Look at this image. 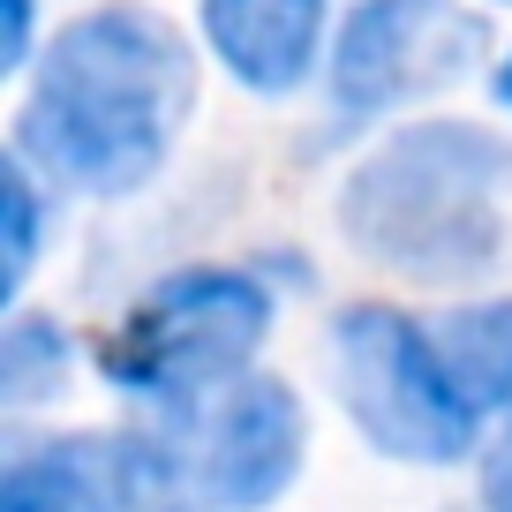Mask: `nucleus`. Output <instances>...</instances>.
<instances>
[{"instance_id": "f257e3e1", "label": "nucleus", "mask_w": 512, "mask_h": 512, "mask_svg": "<svg viewBox=\"0 0 512 512\" xmlns=\"http://www.w3.org/2000/svg\"><path fill=\"white\" fill-rule=\"evenodd\" d=\"M189 98L196 61L174 23L136 0L91 8L46 46V68L16 121V151L83 196H128L166 166Z\"/></svg>"}, {"instance_id": "6e6552de", "label": "nucleus", "mask_w": 512, "mask_h": 512, "mask_svg": "<svg viewBox=\"0 0 512 512\" xmlns=\"http://www.w3.org/2000/svg\"><path fill=\"white\" fill-rule=\"evenodd\" d=\"M0 512H121V437H53L0 475Z\"/></svg>"}, {"instance_id": "f8f14e48", "label": "nucleus", "mask_w": 512, "mask_h": 512, "mask_svg": "<svg viewBox=\"0 0 512 512\" xmlns=\"http://www.w3.org/2000/svg\"><path fill=\"white\" fill-rule=\"evenodd\" d=\"M482 505L490 512H512V430L490 445V460H482Z\"/></svg>"}, {"instance_id": "20e7f679", "label": "nucleus", "mask_w": 512, "mask_h": 512, "mask_svg": "<svg viewBox=\"0 0 512 512\" xmlns=\"http://www.w3.org/2000/svg\"><path fill=\"white\" fill-rule=\"evenodd\" d=\"M332 384L362 437L392 460L445 467L475 445V407L452 384L445 354L422 324H407L384 302H354L332 324Z\"/></svg>"}, {"instance_id": "39448f33", "label": "nucleus", "mask_w": 512, "mask_h": 512, "mask_svg": "<svg viewBox=\"0 0 512 512\" xmlns=\"http://www.w3.org/2000/svg\"><path fill=\"white\" fill-rule=\"evenodd\" d=\"M272 332V294L249 272H174L121 317L106 339V377L144 400H181L249 369V354Z\"/></svg>"}, {"instance_id": "1a4fd4ad", "label": "nucleus", "mask_w": 512, "mask_h": 512, "mask_svg": "<svg viewBox=\"0 0 512 512\" xmlns=\"http://www.w3.org/2000/svg\"><path fill=\"white\" fill-rule=\"evenodd\" d=\"M437 354H445L452 384L467 392L475 415L512 400V302H482V309H460V317L437 324Z\"/></svg>"}, {"instance_id": "4468645a", "label": "nucleus", "mask_w": 512, "mask_h": 512, "mask_svg": "<svg viewBox=\"0 0 512 512\" xmlns=\"http://www.w3.org/2000/svg\"><path fill=\"white\" fill-rule=\"evenodd\" d=\"M497 98H505V106H512V61L497 68Z\"/></svg>"}, {"instance_id": "9d476101", "label": "nucleus", "mask_w": 512, "mask_h": 512, "mask_svg": "<svg viewBox=\"0 0 512 512\" xmlns=\"http://www.w3.org/2000/svg\"><path fill=\"white\" fill-rule=\"evenodd\" d=\"M61 332L53 324H16L8 347H0V400L23 407V400H46L53 384H61Z\"/></svg>"}, {"instance_id": "9b49d317", "label": "nucleus", "mask_w": 512, "mask_h": 512, "mask_svg": "<svg viewBox=\"0 0 512 512\" xmlns=\"http://www.w3.org/2000/svg\"><path fill=\"white\" fill-rule=\"evenodd\" d=\"M38 256V189L23 166H0V294H16Z\"/></svg>"}, {"instance_id": "f03ea898", "label": "nucleus", "mask_w": 512, "mask_h": 512, "mask_svg": "<svg viewBox=\"0 0 512 512\" xmlns=\"http://www.w3.org/2000/svg\"><path fill=\"white\" fill-rule=\"evenodd\" d=\"M505 196H512V144L467 121H422L384 136L347 174L339 226L377 264L407 279H475L505 249Z\"/></svg>"}, {"instance_id": "0eeeda50", "label": "nucleus", "mask_w": 512, "mask_h": 512, "mask_svg": "<svg viewBox=\"0 0 512 512\" xmlns=\"http://www.w3.org/2000/svg\"><path fill=\"white\" fill-rule=\"evenodd\" d=\"M204 31L249 91H294L317 61L324 0H204Z\"/></svg>"}, {"instance_id": "423d86ee", "label": "nucleus", "mask_w": 512, "mask_h": 512, "mask_svg": "<svg viewBox=\"0 0 512 512\" xmlns=\"http://www.w3.org/2000/svg\"><path fill=\"white\" fill-rule=\"evenodd\" d=\"M482 53V23L452 0H362L332 53L339 113H384L415 91L452 83Z\"/></svg>"}, {"instance_id": "ddd939ff", "label": "nucleus", "mask_w": 512, "mask_h": 512, "mask_svg": "<svg viewBox=\"0 0 512 512\" xmlns=\"http://www.w3.org/2000/svg\"><path fill=\"white\" fill-rule=\"evenodd\" d=\"M31 53V0H8V23H0V61L16 68Z\"/></svg>"}, {"instance_id": "7ed1b4c3", "label": "nucleus", "mask_w": 512, "mask_h": 512, "mask_svg": "<svg viewBox=\"0 0 512 512\" xmlns=\"http://www.w3.org/2000/svg\"><path fill=\"white\" fill-rule=\"evenodd\" d=\"M121 430V512H256L302 467V407L279 377H226Z\"/></svg>"}]
</instances>
